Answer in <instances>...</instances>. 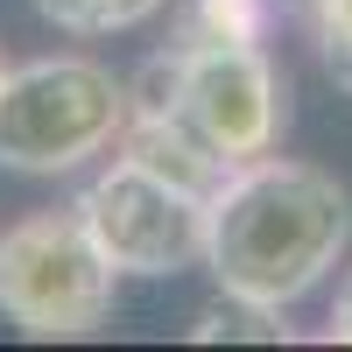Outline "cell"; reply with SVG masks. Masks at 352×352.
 <instances>
[{"instance_id":"obj_1","label":"cell","mask_w":352,"mask_h":352,"mask_svg":"<svg viewBox=\"0 0 352 352\" xmlns=\"http://www.w3.org/2000/svg\"><path fill=\"white\" fill-rule=\"evenodd\" d=\"M289 127V71L268 43L184 50L162 43L127 78V134L120 148L190 190H219L226 169L275 155Z\"/></svg>"},{"instance_id":"obj_2","label":"cell","mask_w":352,"mask_h":352,"mask_svg":"<svg viewBox=\"0 0 352 352\" xmlns=\"http://www.w3.org/2000/svg\"><path fill=\"white\" fill-rule=\"evenodd\" d=\"M345 247H352V190L317 162L254 155L226 169V184L212 190L204 268L219 289L296 310L310 289L331 282Z\"/></svg>"},{"instance_id":"obj_3","label":"cell","mask_w":352,"mask_h":352,"mask_svg":"<svg viewBox=\"0 0 352 352\" xmlns=\"http://www.w3.org/2000/svg\"><path fill=\"white\" fill-rule=\"evenodd\" d=\"M127 78L99 56H28L0 78V169L14 176H78L120 148Z\"/></svg>"},{"instance_id":"obj_4","label":"cell","mask_w":352,"mask_h":352,"mask_svg":"<svg viewBox=\"0 0 352 352\" xmlns=\"http://www.w3.org/2000/svg\"><path fill=\"white\" fill-rule=\"evenodd\" d=\"M113 303H120V275L85 232L78 204L64 212H28L0 226V317L21 338H92Z\"/></svg>"},{"instance_id":"obj_5","label":"cell","mask_w":352,"mask_h":352,"mask_svg":"<svg viewBox=\"0 0 352 352\" xmlns=\"http://www.w3.org/2000/svg\"><path fill=\"white\" fill-rule=\"evenodd\" d=\"M78 219L99 240L120 282H169L184 268H204V226H212V190H190L176 176L134 162L113 148L106 169L85 176Z\"/></svg>"},{"instance_id":"obj_6","label":"cell","mask_w":352,"mask_h":352,"mask_svg":"<svg viewBox=\"0 0 352 352\" xmlns=\"http://www.w3.org/2000/svg\"><path fill=\"white\" fill-rule=\"evenodd\" d=\"M268 36H275V0H176L169 8V43L184 50H232Z\"/></svg>"},{"instance_id":"obj_7","label":"cell","mask_w":352,"mask_h":352,"mask_svg":"<svg viewBox=\"0 0 352 352\" xmlns=\"http://www.w3.org/2000/svg\"><path fill=\"white\" fill-rule=\"evenodd\" d=\"M190 338L197 345H289L296 338V324H289V310L261 303V296H240V289H219L212 303H204L190 317Z\"/></svg>"},{"instance_id":"obj_8","label":"cell","mask_w":352,"mask_h":352,"mask_svg":"<svg viewBox=\"0 0 352 352\" xmlns=\"http://www.w3.org/2000/svg\"><path fill=\"white\" fill-rule=\"evenodd\" d=\"M169 0H36V14L50 28H64L78 43H99V36H127V28L155 21Z\"/></svg>"},{"instance_id":"obj_9","label":"cell","mask_w":352,"mask_h":352,"mask_svg":"<svg viewBox=\"0 0 352 352\" xmlns=\"http://www.w3.org/2000/svg\"><path fill=\"white\" fill-rule=\"evenodd\" d=\"M303 21H310L324 78L338 92H352V0H303Z\"/></svg>"},{"instance_id":"obj_10","label":"cell","mask_w":352,"mask_h":352,"mask_svg":"<svg viewBox=\"0 0 352 352\" xmlns=\"http://www.w3.org/2000/svg\"><path fill=\"white\" fill-rule=\"evenodd\" d=\"M324 338H331V345H352V268L338 275V296H331V310H324Z\"/></svg>"},{"instance_id":"obj_11","label":"cell","mask_w":352,"mask_h":352,"mask_svg":"<svg viewBox=\"0 0 352 352\" xmlns=\"http://www.w3.org/2000/svg\"><path fill=\"white\" fill-rule=\"evenodd\" d=\"M0 78H8V56H0Z\"/></svg>"}]
</instances>
